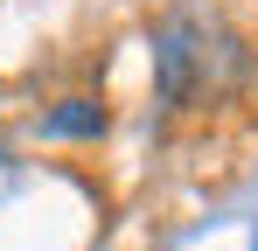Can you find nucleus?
<instances>
[{
  "label": "nucleus",
  "instance_id": "nucleus-1",
  "mask_svg": "<svg viewBox=\"0 0 258 251\" xmlns=\"http://www.w3.org/2000/svg\"><path fill=\"white\" fill-rule=\"evenodd\" d=\"M105 126H112V119H105L98 98H63V105L42 119V133H49V140H98Z\"/></svg>",
  "mask_w": 258,
  "mask_h": 251
}]
</instances>
